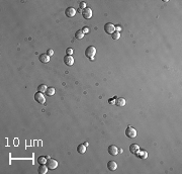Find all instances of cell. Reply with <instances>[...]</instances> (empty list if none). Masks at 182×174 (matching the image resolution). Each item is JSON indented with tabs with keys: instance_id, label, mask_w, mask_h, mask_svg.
<instances>
[{
	"instance_id": "21",
	"label": "cell",
	"mask_w": 182,
	"mask_h": 174,
	"mask_svg": "<svg viewBox=\"0 0 182 174\" xmlns=\"http://www.w3.org/2000/svg\"><path fill=\"white\" fill-rule=\"evenodd\" d=\"M119 38H120V34H119V33L114 32V33L112 34V39H113V40H118Z\"/></svg>"
},
{
	"instance_id": "3",
	"label": "cell",
	"mask_w": 182,
	"mask_h": 174,
	"mask_svg": "<svg viewBox=\"0 0 182 174\" xmlns=\"http://www.w3.org/2000/svg\"><path fill=\"white\" fill-rule=\"evenodd\" d=\"M104 31L106 34L108 35H112L114 32H115V27L113 23H110V22H107L105 26H104Z\"/></svg>"
},
{
	"instance_id": "1",
	"label": "cell",
	"mask_w": 182,
	"mask_h": 174,
	"mask_svg": "<svg viewBox=\"0 0 182 174\" xmlns=\"http://www.w3.org/2000/svg\"><path fill=\"white\" fill-rule=\"evenodd\" d=\"M95 54H96V49L93 46H90V47H87L86 48V50H85V56L88 57L90 60H94Z\"/></svg>"
},
{
	"instance_id": "9",
	"label": "cell",
	"mask_w": 182,
	"mask_h": 174,
	"mask_svg": "<svg viewBox=\"0 0 182 174\" xmlns=\"http://www.w3.org/2000/svg\"><path fill=\"white\" fill-rule=\"evenodd\" d=\"M76 12H77V10H76L75 8H73V7H68V8L66 9V11H65V14H66L68 17H73V16H75Z\"/></svg>"
},
{
	"instance_id": "15",
	"label": "cell",
	"mask_w": 182,
	"mask_h": 174,
	"mask_svg": "<svg viewBox=\"0 0 182 174\" xmlns=\"http://www.w3.org/2000/svg\"><path fill=\"white\" fill-rule=\"evenodd\" d=\"M77 152L79 154H84L86 152V146L83 144H80L79 146L77 147Z\"/></svg>"
},
{
	"instance_id": "18",
	"label": "cell",
	"mask_w": 182,
	"mask_h": 174,
	"mask_svg": "<svg viewBox=\"0 0 182 174\" xmlns=\"http://www.w3.org/2000/svg\"><path fill=\"white\" fill-rule=\"evenodd\" d=\"M83 37H84V34H83V32H82L81 30H80V31H77V32L75 33V38L78 39V40L83 39Z\"/></svg>"
},
{
	"instance_id": "8",
	"label": "cell",
	"mask_w": 182,
	"mask_h": 174,
	"mask_svg": "<svg viewBox=\"0 0 182 174\" xmlns=\"http://www.w3.org/2000/svg\"><path fill=\"white\" fill-rule=\"evenodd\" d=\"M108 153L111 155V156H115L118 154V149L117 147H115L114 145H110L108 147Z\"/></svg>"
},
{
	"instance_id": "10",
	"label": "cell",
	"mask_w": 182,
	"mask_h": 174,
	"mask_svg": "<svg viewBox=\"0 0 182 174\" xmlns=\"http://www.w3.org/2000/svg\"><path fill=\"white\" fill-rule=\"evenodd\" d=\"M64 63H65L66 65H68V66H72L73 63H74L73 57L70 56V55H66V56L64 57Z\"/></svg>"
},
{
	"instance_id": "16",
	"label": "cell",
	"mask_w": 182,
	"mask_h": 174,
	"mask_svg": "<svg viewBox=\"0 0 182 174\" xmlns=\"http://www.w3.org/2000/svg\"><path fill=\"white\" fill-rule=\"evenodd\" d=\"M138 150H140V147L137 144H132L131 146H129V151H131L133 154H135Z\"/></svg>"
},
{
	"instance_id": "24",
	"label": "cell",
	"mask_w": 182,
	"mask_h": 174,
	"mask_svg": "<svg viewBox=\"0 0 182 174\" xmlns=\"http://www.w3.org/2000/svg\"><path fill=\"white\" fill-rule=\"evenodd\" d=\"M66 54L71 56V55L73 54V50H72V49H67V50H66Z\"/></svg>"
},
{
	"instance_id": "4",
	"label": "cell",
	"mask_w": 182,
	"mask_h": 174,
	"mask_svg": "<svg viewBox=\"0 0 182 174\" xmlns=\"http://www.w3.org/2000/svg\"><path fill=\"white\" fill-rule=\"evenodd\" d=\"M35 100L38 102V103H41V104H44L46 102V98H45V95L41 92H37L35 94Z\"/></svg>"
},
{
	"instance_id": "27",
	"label": "cell",
	"mask_w": 182,
	"mask_h": 174,
	"mask_svg": "<svg viewBox=\"0 0 182 174\" xmlns=\"http://www.w3.org/2000/svg\"><path fill=\"white\" fill-rule=\"evenodd\" d=\"M77 11H78V12H80V13H82V9H80V8H79V9H78Z\"/></svg>"
},
{
	"instance_id": "6",
	"label": "cell",
	"mask_w": 182,
	"mask_h": 174,
	"mask_svg": "<svg viewBox=\"0 0 182 174\" xmlns=\"http://www.w3.org/2000/svg\"><path fill=\"white\" fill-rule=\"evenodd\" d=\"M135 155L138 157V158H140V159H143V160H145V159H147L148 158V152L147 151H145V150H138L136 153H135Z\"/></svg>"
},
{
	"instance_id": "12",
	"label": "cell",
	"mask_w": 182,
	"mask_h": 174,
	"mask_svg": "<svg viewBox=\"0 0 182 174\" xmlns=\"http://www.w3.org/2000/svg\"><path fill=\"white\" fill-rule=\"evenodd\" d=\"M107 168H108L110 171H114V170H116V168H117V164H116L114 161H109V162L107 163Z\"/></svg>"
},
{
	"instance_id": "7",
	"label": "cell",
	"mask_w": 182,
	"mask_h": 174,
	"mask_svg": "<svg viewBox=\"0 0 182 174\" xmlns=\"http://www.w3.org/2000/svg\"><path fill=\"white\" fill-rule=\"evenodd\" d=\"M81 14L83 15V17H84V18L89 19V18H91V17H92V10H91V8L86 7L85 9H83V10H82V13H81Z\"/></svg>"
},
{
	"instance_id": "20",
	"label": "cell",
	"mask_w": 182,
	"mask_h": 174,
	"mask_svg": "<svg viewBox=\"0 0 182 174\" xmlns=\"http://www.w3.org/2000/svg\"><path fill=\"white\" fill-rule=\"evenodd\" d=\"M38 162H39V164H40V165H42V164H46V163H47V158H46V157H44V156H41V157H39Z\"/></svg>"
},
{
	"instance_id": "2",
	"label": "cell",
	"mask_w": 182,
	"mask_h": 174,
	"mask_svg": "<svg viewBox=\"0 0 182 174\" xmlns=\"http://www.w3.org/2000/svg\"><path fill=\"white\" fill-rule=\"evenodd\" d=\"M125 136H126L127 138H129V139H134V138L137 137V131H136L133 127L128 126V127L126 128V130H125Z\"/></svg>"
},
{
	"instance_id": "17",
	"label": "cell",
	"mask_w": 182,
	"mask_h": 174,
	"mask_svg": "<svg viewBox=\"0 0 182 174\" xmlns=\"http://www.w3.org/2000/svg\"><path fill=\"white\" fill-rule=\"evenodd\" d=\"M46 95L48 96H53L55 94V88L54 87H48V89L46 90Z\"/></svg>"
},
{
	"instance_id": "5",
	"label": "cell",
	"mask_w": 182,
	"mask_h": 174,
	"mask_svg": "<svg viewBox=\"0 0 182 174\" xmlns=\"http://www.w3.org/2000/svg\"><path fill=\"white\" fill-rule=\"evenodd\" d=\"M46 165L49 169H56L58 167V162L55 159H49V160H47Z\"/></svg>"
},
{
	"instance_id": "13",
	"label": "cell",
	"mask_w": 182,
	"mask_h": 174,
	"mask_svg": "<svg viewBox=\"0 0 182 174\" xmlns=\"http://www.w3.org/2000/svg\"><path fill=\"white\" fill-rule=\"evenodd\" d=\"M48 167H47V165H45V164H42L39 168H38V172L40 173V174H46L47 172H48Z\"/></svg>"
},
{
	"instance_id": "22",
	"label": "cell",
	"mask_w": 182,
	"mask_h": 174,
	"mask_svg": "<svg viewBox=\"0 0 182 174\" xmlns=\"http://www.w3.org/2000/svg\"><path fill=\"white\" fill-rule=\"evenodd\" d=\"M79 7H80V9H85L86 8V3L85 2H80V4H79Z\"/></svg>"
},
{
	"instance_id": "14",
	"label": "cell",
	"mask_w": 182,
	"mask_h": 174,
	"mask_svg": "<svg viewBox=\"0 0 182 174\" xmlns=\"http://www.w3.org/2000/svg\"><path fill=\"white\" fill-rule=\"evenodd\" d=\"M114 104L117 105V106H124L125 105V100L123 98H121V97H118V98H116Z\"/></svg>"
},
{
	"instance_id": "25",
	"label": "cell",
	"mask_w": 182,
	"mask_h": 174,
	"mask_svg": "<svg viewBox=\"0 0 182 174\" xmlns=\"http://www.w3.org/2000/svg\"><path fill=\"white\" fill-rule=\"evenodd\" d=\"M82 32H83V34H88L89 33V29L87 28V27H85V28H83L82 30H81Z\"/></svg>"
},
{
	"instance_id": "26",
	"label": "cell",
	"mask_w": 182,
	"mask_h": 174,
	"mask_svg": "<svg viewBox=\"0 0 182 174\" xmlns=\"http://www.w3.org/2000/svg\"><path fill=\"white\" fill-rule=\"evenodd\" d=\"M115 30H116V32L117 33H119L120 31H121V29H120V27H115Z\"/></svg>"
},
{
	"instance_id": "11",
	"label": "cell",
	"mask_w": 182,
	"mask_h": 174,
	"mask_svg": "<svg viewBox=\"0 0 182 174\" xmlns=\"http://www.w3.org/2000/svg\"><path fill=\"white\" fill-rule=\"evenodd\" d=\"M39 60H40L42 63H49V61H50V56H48L47 54H42V55H40Z\"/></svg>"
},
{
	"instance_id": "19",
	"label": "cell",
	"mask_w": 182,
	"mask_h": 174,
	"mask_svg": "<svg viewBox=\"0 0 182 174\" xmlns=\"http://www.w3.org/2000/svg\"><path fill=\"white\" fill-rule=\"evenodd\" d=\"M48 89V87L45 85V84H41V85H39V87H38V91L39 92H41V93H44V92H46V90Z\"/></svg>"
},
{
	"instance_id": "23",
	"label": "cell",
	"mask_w": 182,
	"mask_h": 174,
	"mask_svg": "<svg viewBox=\"0 0 182 174\" xmlns=\"http://www.w3.org/2000/svg\"><path fill=\"white\" fill-rule=\"evenodd\" d=\"M47 55L48 56H53L54 55V51H53V50H51V49H49L47 51Z\"/></svg>"
}]
</instances>
